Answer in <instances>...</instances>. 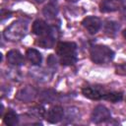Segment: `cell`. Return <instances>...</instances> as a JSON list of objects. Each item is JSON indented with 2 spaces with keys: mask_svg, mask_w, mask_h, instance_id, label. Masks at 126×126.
I'll return each mask as SVG.
<instances>
[{
  "mask_svg": "<svg viewBox=\"0 0 126 126\" xmlns=\"http://www.w3.org/2000/svg\"><path fill=\"white\" fill-rule=\"evenodd\" d=\"M28 30V24L24 20H18L15 21L12 25H10L5 31H4V37L8 40H19L21 39L27 32Z\"/></svg>",
  "mask_w": 126,
  "mask_h": 126,
  "instance_id": "cell-2",
  "label": "cell"
},
{
  "mask_svg": "<svg viewBox=\"0 0 126 126\" xmlns=\"http://www.w3.org/2000/svg\"><path fill=\"white\" fill-rule=\"evenodd\" d=\"M67 1H68V2H73V3H74V2H77L78 0H67Z\"/></svg>",
  "mask_w": 126,
  "mask_h": 126,
  "instance_id": "cell-23",
  "label": "cell"
},
{
  "mask_svg": "<svg viewBox=\"0 0 126 126\" xmlns=\"http://www.w3.org/2000/svg\"><path fill=\"white\" fill-rule=\"evenodd\" d=\"M104 32L109 35V36H114L118 30H119V25L116 23V22H113V21H106L105 24H104Z\"/></svg>",
  "mask_w": 126,
  "mask_h": 126,
  "instance_id": "cell-16",
  "label": "cell"
},
{
  "mask_svg": "<svg viewBox=\"0 0 126 126\" xmlns=\"http://www.w3.org/2000/svg\"><path fill=\"white\" fill-rule=\"evenodd\" d=\"M37 93L36 90L33 89L31 86H28L22 90H20L16 95V97L22 101H31L32 99H34V97L36 96Z\"/></svg>",
  "mask_w": 126,
  "mask_h": 126,
  "instance_id": "cell-9",
  "label": "cell"
},
{
  "mask_svg": "<svg viewBox=\"0 0 126 126\" xmlns=\"http://www.w3.org/2000/svg\"><path fill=\"white\" fill-rule=\"evenodd\" d=\"M42 14L45 18L47 19H55V17L58 14V8L56 5H54L53 3H48L47 5L44 6V8L42 9Z\"/></svg>",
  "mask_w": 126,
  "mask_h": 126,
  "instance_id": "cell-13",
  "label": "cell"
},
{
  "mask_svg": "<svg viewBox=\"0 0 126 126\" xmlns=\"http://www.w3.org/2000/svg\"><path fill=\"white\" fill-rule=\"evenodd\" d=\"M56 63H57V59L55 58V56L53 54H50L49 57L47 58V64H48V66L54 68L56 66Z\"/></svg>",
  "mask_w": 126,
  "mask_h": 126,
  "instance_id": "cell-19",
  "label": "cell"
},
{
  "mask_svg": "<svg viewBox=\"0 0 126 126\" xmlns=\"http://www.w3.org/2000/svg\"><path fill=\"white\" fill-rule=\"evenodd\" d=\"M36 3H42V2H44V0H34Z\"/></svg>",
  "mask_w": 126,
  "mask_h": 126,
  "instance_id": "cell-22",
  "label": "cell"
},
{
  "mask_svg": "<svg viewBox=\"0 0 126 126\" xmlns=\"http://www.w3.org/2000/svg\"><path fill=\"white\" fill-rule=\"evenodd\" d=\"M64 115V109L61 105H54L48 109L46 114V120L49 123H58L61 121Z\"/></svg>",
  "mask_w": 126,
  "mask_h": 126,
  "instance_id": "cell-7",
  "label": "cell"
},
{
  "mask_svg": "<svg viewBox=\"0 0 126 126\" xmlns=\"http://www.w3.org/2000/svg\"><path fill=\"white\" fill-rule=\"evenodd\" d=\"M122 34H123V36H124V38L126 39V29H125V30H124V31L122 32Z\"/></svg>",
  "mask_w": 126,
  "mask_h": 126,
  "instance_id": "cell-21",
  "label": "cell"
},
{
  "mask_svg": "<svg viewBox=\"0 0 126 126\" xmlns=\"http://www.w3.org/2000/svg\"><path fill=\"white\" fill-rule=\"evenodd\" d=\"M7 61L15 66H21L24 64V57L19 50L12 49L7 53Z\"/></svg>",
  "mask_w": 126,
  "mask_h": 126,
  "instance_id": "cell-11",
  "label": "cell"
},
{
  "mask_svg": "<svg viewBox=\"0 0 126 126\" xmlns=\"http://www.w3.org/2000/svg\"><path fill=\"white\" fill-rule=\"evenodd\" d=\"M3 121L7 126H14V125L18 124V122H19L18 114L14 110L8 109V111L5 113V115L3 117Z\"/></svg>",
  "mask_w": 126,
  "mask_h": 126,
  "instance_id": "cell-14",
  "label": "cell"
},
{
  "mask_svg": "<svg viewBox=\"0 0 126 126\" xmlns=\"http://www.w3.org/2000/svg\"><path fill=\"white\" fill-rule=\"evenodd\" d=\"M122 16H123V19L126 21V7H124L122 10Z\"/></svg>",
  "mask_w": 126,
  "mask_h": 126,
  "instance_id": "cell-20",
  "label": "cell"
},
{
  "mask_svg": "<svg viewBox=\"0 0 126 126\" xmlns=\"http://www.w3.org/2000/svg\"><path fill=\"white\" fill-rule=\"evenodd\" d=\"M114 57V52L105 45H94L91 48V59L96 64L110 62Z\"/></svg>",
  "mask_w": 126,
  "mask_h": 126,
  "instance_id": "cell-3",
  "label": "cell"
},
{
  "mask_svg": "<svg viewBox=\"0 0 126 126\" xmlns=\"http://www.w3.org/2000/svg\"><path fill=\"white\" fill-rule=\"evenodd\" d=\"M82 25L91 34H94L99 31L101 27V22L97 17L90 16L83 20Z\"/></svg>",
  "mask_w": 126,
  "mask_h": 126,
  "instance_id": "cell-5",
  "label": "cell"
},
{
  "mask_svg": "<svg viewBox=\"0 0 126 126\" xmlns=\"http://www.w3.org/2000/svg\"><path fill=\"white\" fill-rule=\"evenodd\" d=\"M77 44L70 41H61L57 44V54L62 65H73L77 61Z\"/></svg>",
  "mask_w": 126,
  "mask_h": 126,
  "instance_id": "cell-1",
  "label": "cell"
},
{
  "mask_svg": "<svg viewBox=\"0 0 126 126\" xmlns=\"http://www.w3.org/2000/svg\"><path fill=\"white\" fill-rule=\"evenodd\" d=\"M91 118H92V121L94 123L99 124V123L105 122L108 119H110L111 114H110V111L104 105H97L93 110Z\"/></svg>",
  "mask_w": 126,
  "mask_h": 126,
  "instance_id": "cell-4",
  "label": "cell"
},
{
  "mask_svg": "<svg viewBox=\"0 0 126 126\" xmlns=\"http://www.w3.org/2000/svg\"><path fill=\"white\" fill-rule=\"evenodd\" d=\"M123 95L121 93H118V92H110V93H105L104 95H103V99L105 100H108L110 102H118L122 99Z\"/></svg>",
  "mask_w": 126,
  "mask_h": 126,
  "instance_id": "cell-17",
  "label": "cell"
},
{
  "mask_svg": "<svg viewBox=\"0 0 126 126\" xmlns=\"http://www.w3.org/2000/svg\"><path fill=\"white\" fill-rule=\"evenodd\" d=\"M56 93L54 91H44L42 94H41V100L42 101H45V102H51L53 101L54 99H56Z\"/></svg>",
  "mask_w": 126,
  "mask_h": 126,
  "instance_id": "cell-18",
  "label": "cell"
},
{
  "mask_svg": "<svg viewBox=\"0 0 126 126\" xmlns=\"http://www.w3.org/2000/svg\"><path fill=\"white\" fill-rule=\"evenodd\" d=\"M56 33H57L56 29L53 28V27H51V28H50V31H49L46 34L42 35V36L38 39L37 44H38L39 46L43 47V48H50V47H52V46L54 45L55 40H56V37H57Z\"/></svg>",
  "mask_w": 126,
  "mask_h": 126,
  "instance_id": "cell-6",
  "label": "cell"
},
{
  "mask_svg": "<svg viewBox=\"0 0 126 126\" xmlns=\"http://www.w3.org/2000/svg\"><path fill=\"white\" fill-rule=\"evenodd\" d=\"M27 58L28 60L34 66H38L40 65L41 63V60H42V57H41V54L39 53V51H37L36 49L34 48H30L27 50Z\"/></svg>",
  "mask_w": 126,
  "mask_h": 126,
  "instance_id": "cell-12",
  "label": "cell"
},
{
  "mask_svg": "<svg viewBox=\"0 0 126 126\" xmlns=\"http://www.w3.org/2000/svg\"><path fill=\"white\" fill-rule=\"evenodd\" d=\"M100 11L103 13H107V12H113L118 10L119 5L117 2H115L114 0H103L100 3Z\"/></svg>",
  "mask_w": 126,
  "mask_h": 126,
  "instance_id": "cell-15",
  "label": "cell"
},
{
  "mask_svg": "<svg viewBox=\"0 0 126 126\" xmlns=\"http://www.w3.org/2000/svg\"><path fill=\"white\" fill-rule=\"evenodd\" d=\"M50 28L44 21L42 20H36L33 22L32 24V32L36 35H44L46 34L49 31H50Z\"/></svg>",
  "mask_w": 126,
  "mask_h": 126,
  "instance_id": "cell-10",
  "label": "cell"
},
{
  "mask_svg": "<svg viewBox=\"0 0 126 126\" xmlns=\"http://www.w3.org/2000/svg\"><path fill=\"white\" fill-rule=\"evenodd\" d=\"M82 93L86 97L97 100L102 98L106 92L101 87H86L82 90Z\"/></svg>",
  "mask_w": 126,
  "mask_h": 126,
  "instance_id": "cell-8",
  "label": "cell"
}]
</instances>
